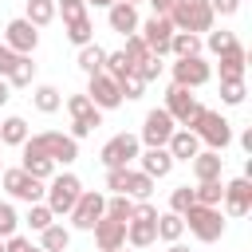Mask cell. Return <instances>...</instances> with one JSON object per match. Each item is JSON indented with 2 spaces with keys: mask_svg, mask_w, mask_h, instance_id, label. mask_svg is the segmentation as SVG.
I'll return each instance as SVG.
<instances>
[{
  "mask_svg": "<svg viewBox=\"0 0 252 252\" xmlns=\"http://www.w3.org/2000/svg\"><path fill=\"white\" fill-rule=\"evenodd\" d=\"M32 28H43L55 20V0H28V16H24Z\"/></svg>",
  "mask_w": 252,
  "mask_h": 252,
  "instance_id": "29",
  "label": "cell"
},
{
  "mask_svg": "<svg viewBox=\"0 0 252 252\" xmlns=\"http://www.w3.org/2000/svg\"><path fill=\"white\" fill-rule=\"evenodd\" d=\"M32 252H43V248H32Z\"/></svg>",
  "mask_w": 252,
  "mask_h": 252,
  "instance_id": "57",
  "label": "cell"
},
{
  "mask_svg": "<svg viewBox=\"0 0 252 252\" xmlns=\"http://www.w3.org/2000/svg\"><path fill=\"white\" fill-rule=\"evenodd\" d=\"M98 126H102L98 110H94V114H87V118H75V122H71V138L79 142V138H87V134H91V130H98Z\"/></svg>",
  "mask_w": 252,
  "mask_h": 252,
  "instance_id": "39",
  "label": "cell"
},
{
  "mask_svg": "<svg viewBox=\"0 0 252 252\" xmlns=\"http://www.w3.org/2000/svg\"><path fill=\"white\" fill-rule=\"evenodd\" d=\"M32 79H35L32 55H16V63H12V71H8V87H32Z\"/></svg>",
  "mask_w": 252,
  "mask_h": 252,
  "instance_id": "27",
  "label": "cell"
},
{
  "mask_svg": "<svg viewBox=\"0 0 252 252\" xmlns=\"http://www.w3.org/2000/svg\"><path fill=\"white\" fill-rule=\"evenodd\" d=\"M122 4H138V0H122Z\"/></svg>",
  "mask_w": 252,
  "mask_h": 252,
  "instance_id": "56",
  "label": "cell"
},
{
  "mask_svg": "<svg viewBox=\"0 0 252 252\" xmlns=\"http://www.w3.org/2000/svg\"><path fill=\"white\" fill-rule=\"evenodd\" d=\"M181 220H185V224H189V232H193L197 240H205V244H213V240H220V236H224L220 209H209V205H189Z\"/></svg>",
  "mask_w": 252,
  "mask_h": 252,
  "instance_id": "3",
  "label": "cell"
},
{
  "mask_svg": "<svg viewBox=\"0 0 252 252\" xmlns=\"http://www.w3.org/2000/svg\"><path fill=\"white\" fill-rule=\"evenodd\" d=\"M189 126H193V134H197L201 142H209L217 154H220V150L232 142V126H228V122H224L217 110H209V106H201V110H197V118H193Z\"/></svg>",
  "mask_w": 252,
  "mask_h": 252,
  "instance_id": "2",
  "label": "cell"
},
{
  "mask_svg": "<svg viewBox=\"0 0 252 252\" xmlns=\"http://www.w3.org/2000/svg\"><path fill=\"white\" fill-rule=\"evenodd\" d=\"M122 193H126V197L146 201V197L154 193V177H146L142 169H126V185H122Z\"/></svg>",
  "mask_w": 252,
  "mask_h": 252,
  "instance_id": "25",
  "label": "cell"
},
{
  "mask_svg": "<svg viewBox=\"0 0 252 252\" xmlns=\"http://www.w3.org/2000/svg\"><path fill=\"white\" fill-rule=\"evenodd\" d=\"M165 150H169L173 161H193V158L201 154V138H197L193 130H173V138L165 142Z\"/></svg>",
  "mask_w": 252,
  "mask_h": 252,
  "instance_id": "17",
  "label": "cell"
},
{
  "mask_svg": "<svg viewBox=\"0 0 252 252\" xmlns=\"http://www.w3.org/2000/svg\"><path fill=\"white\" fill-rule=\"evenodd\" d=\"M106 217H114V220H130L134 217V197H126V193H114L110 201H106Z\"/></svg>",
  "mask_w": 252,
  "mask_h": 252,
  "instance_id": "35",
  "label": "cell"
},
{
  "mask_svg": "<svg viewBox=\"0 0 252 252\" xmlns=\"http://www.w3.org/2000/svg\"><path fill=\"white\" fill-rule=\"evenodd\" d=\"M12 63H16V55H12V51L0 43V75H8V71H12Z\"/></svg>",
  "mask_w": 252,
  "mask_h": 252,
  "instance_id": "50",
  "label": "cell"
},
{
  "mask_svg": "<svg viewBox=\"0 0 252 252\" xmlns=\"http://www.w3.org/2000/svg\"><path fill=\"white\" fill-rule=\"evenodd\" d=\"M32 102H35V110H43V114H55L59 106H63V98H59V91L55 87H35V94H32Z\"/></svg>",
  "mask_w": 252,
  "mask_h": 252,
  "instance_id": "31",
  "label": "cell"
},
{
  "mask_svg": "<svg viewBox=\"0 0 252 252\" xmlns=\"http://www.w3.org/2000/svg\"><path fill=\"white\" fill-rule=\"evenodd\" d=\"M224 205H228L232 217H244V213L252 209V181H248V177L228 181V185H224Z\"/></svg>",
  "mask_w": 252,
  "mask_h": 252,
  "instance_id": "16",
  "label": "cell"
},
{
  "mask_svg": "<svg viewBox=\"0 0 252 252\" xmlns=\"http://www.w3.org/2000/svg\"><path fill=\"white\" fill-rule=\"evenodd\" d=\"M0 252H4V244H0Z\"/></svg>",
  "mask_w": 252,
  "mask_h": 252,
  "instance_id": "58",
  "label": "cell"
},
{
  "mask_svg": "<svg viewBox=\"0 0 252 252\" xmlns=\"http://www.w3.org/2000/svg\"><path fill=\"white\" fill-rule=\"evenodd\" d=\"M35 43H39V28H32L28 20H12V24L4 28V47H8L12 55H32Z\"/></svg>",
  "mask_w": 252,
  "mask_h": 252,
  "instance_id": "9",
  "label": "cell"
},
{
  "mask_svg": "<svg viewBox=\"0 0 252 252\" xmlns=\"http://www.w3.org/2000/svg\"><path fill=\"white\" fill-rule=\"evenodd\" d=\"M169 39H173V24H169L165 16H154V20H146V24H142V43H146L158 59L169 51Z\"/></svg>",
  "mask_w": 252,
  "mask_h": 252,
  "instance_id": "13",
  "label": "cell"
},
{
  "mask_svg": "<svg viewBox=\"0 0 252 252\" xmlns=\"http://www.w3.org/2000/svg\"><path fill=\"white\" fill-rule=\"evenodd\" d=\"M87 98H91L94 110H114V106H122L118 79H110L106 71H102V75H91V91H87Z\"/></svg>",
  "mask_w": 252,
  "mask_h": 252,
  "instance_id": "10",
  "label": "cell"
},
{
  "mask_svg": "<svg viewBox=\"0 0 252 252\" xmlns=\"http://www.w3.org/2000/svg\"><path fill=\"white\" fill-rule=\"evenodd\" d=\"M16 224H20L16 209H12L8 201H0V236H16Z\"/></svg>",
  "mask_w": 252,
  "mask_h": 252,
  "instance_id": "42",
  "label": "cell"
},
{
  "mask_svg": "<svg viewBox=\"0 0 252 252\" xmlns=\"http://www.w3.org/2000/svg\"><path fill=\"white\" fill-rule=\"evenodd\" d=\"M110 79H122V75H130L134 71V63H130V55L126 51H106V67H102Z\"/></svg>",
  "mask_w": 252,
  "mask_h": 252,
  "instance_id": "36",
  "label": "cell"
},
{
  "mask_svg": "<svg viewBox=\"0 0 252 252\" xmlns=\"http://www.w3.org/2000/svg\"><path fill=\"white\" fill-rule=\"evenodd\" d=\"M126 240H130L134 248L154 244V240H158V220H138V217H130V220H126Z\"/></svg>",
  "mask_w": 252,
  "mask_h": 252,
  "instance_id": "23",
  "label": "cell"
},
{
  "mask_svg": "<svg viewBox=\"0 0 252 252\" xmlns=\"http://www.w3.org/2000/svg\"><path fill=\"white\" fill-rule=\"evenodd\" d=\"M209 8H213V16L220 12V16H232L236 8H240V0H209Z\"/></svg>",
  "mask_w": 252,
  "mask_h": 252,
  "instance_id": "48",
  "label": "cell"
},
{
  "mask_svg": "<svg viewBox=\"0 0 252 252\" xmlns=\"http://www.w3.org/2000/svg\"><path fill=\"white\" fill-rule=\"evenodd\" d=\"M220 165H224V158H220L217 150H205V154L193 158V173H197V181H220Z\"/></svg>",
  "mask_w": 252,
  "mask_h": 252,
  "instance_id": "22",
  "label": "cell"
},
{
  "mask_svg": "<svg viewBox=\"0 0 252 252\" xmlns=\"http://www.w3.org/2000/svg\"><path fill=\"white\" fill-rule=\"evenodd\" d=\"M0 177H4V189H8L16 201L39 205V197L47 193V189H43V181H35V177H32V173H24V169H4Z\"/></svg>",
  "mask_w": 252,
  "mask_h": 252,
  "instance_id": "7",
  "label": "cell"
},
{
  "mask_svg": "<svg viewBox=\"0 0 252 252\" xmlns=\"http://www.w3.org/2000/svg\"><path fill=\"white\" fill-rule=\"evenodd\" d=\"M43 158H51V161H75L79 158V142L71 138V134H59V130H43V134H35V138H28Z\"/></svg>",
  "mask_w": 252,
  "mask_h": 252,
  "instance_id": "4",
  "label": "cell"
},
{
  "mask_svg": "<svg viewBox=\"0 0 252 252\" xmlns=\"http://www.w3.org/2000/svg\"><path fill=\"white\" fill-rule=\"evenodd\" d=\"M67 110H71V118H87V114H94V106H91L87 94H71V98H67Z\"/></svg>",
  "mask_w": 252,
  "mask_h": 252,
  "instance_id": "45",
  "label": "cell"
},
{
  "mask_svg": "<svg viewBox=\"0 0 252 252\" xmlns=\"http://www.w3.org/2000/svg\"><path fill=\"white\" fill-rule=\"evenodd\" d=\"M28 224H32L35 232H43L47 224H55V217H51V209H47V205H32V209H28Z\"/></svg>",
  "mask_w": 252,
  "mask_h": 252,
  "instance_id": "40",
  "label": "cell"
},
{
  "mask_svg": "<svg viewBox=\"0 0 252 252\" xmlns=\"http://www.w3.org/2000/svg\"><path fill=\"white\" fill-rule=\"evenodd\" d=\"M165 20L173 24V32H213V8L209 0H173V8L165 12Z\"/></svg>",
  "mask_w": 252,
  "mask_h": 252,
  "instance_id": "1",
  "label": "cell"
},
{
  "mask_svg": "<svg viewBox=\"0 0 252 252\" xmlns=\"http://www.w3.org/2000/svg\"><path fill=\"white\" fill-rule=\"evenodd\" d=\"M220 98H224L228 106L244 102V83H220Z\"/></svg>",
  "mask_w": 252,
  "mask_h": 252,
  "instance_id": "46",
  "label": "cell"
},
{
  "mask_svg": "<svg viewBox=\"0 0 252 252\" xmlns=\"http://www.w3.org/2000/svg\"><path fill=\"white\" fill-rule=\"evenodd\" d=\"M169 169H173V158H169L165 146H154V150L142 154V173H146V177H165Z\"/></svg>",
  "mask_w": 252,
  "mask_h": 252,
  "instance_id": "21",
  "label": "cell"
},
{
  "mask_svg": "<svg viewBox=\"0 0 252 252\" xmlns=\"http://www.w3.org/2000/svg\"><path fill=\"white\" fill-rule=\"evenodd\" d=\"M102 165L106 169H130V161L138 158V138L134 134H114L106 146H102Z\"/></svg>",
  "mask_w": 252,
  "mask_h": 252,
  "instance_id": "6",
  "label": "cell"
},
{
  "mask_svg": "<svg viewBox=\"0 0 252 252\" xmlns=\"http://www.w3.org/2000/svg\"><path fill=\"white\" fill-rule=\"evenodd\" d=\"M169 51H173L177 59L201 55V35H193V32H173V39H169Z\"/></svg>",
  "mask_w": 252,
  "mask_h": 252,
  "instance_id": "26",
  "label": "cell"
},
{
  "mask_svg": "<svg viewBox=\"0 0 252 252\" xmlns=\"http://www.w3.org/2000/svg\"><path fill=\"white\" fill-rule=\"evenodd\" d=\"M102 67H106V51L98 47V43H87V47H79V71L91 79V75H102Z\"/></svg>",
  "mask_w": 252,
  "mask_h": 252,
  "instance_id": "24",
  "label": "cell"
},
{
  "mask_svg": "<svg viewBox=\"0 0 252 252\" xmlns=\"http://www.w3.org/2000/svg\"><path fill=\"white\" fill-rule=\"evenodd\" d=\"M189 205H197V201H193V189H189V185H181V189H173V193H169V213L185 217V209H189Z\"/></svg>",
  "mask_w": 252,
  "mask_h": 252,
  "instance_id": "37",
  "label": "cell"
},
{
  "mask_svg": "<svg viewBox=\"0 0 252 252\" xmlns=\"http://www.w3.org/2000/svg\"><path fill=\"white\" fill-rule=\"evenodd\" d=\"M181 232H185V220H181L177 213H158V236H161V240L173 244Z\"/></svg>",
  "mask_w": 252,
  "mask_h": 252,
  "instance_id": "32",
  "label": "cell"
},
{
  "mask_svg": "<svg viewBox=\"0 0 252 252\" xmlns=\"http://www.w3.org/2000/svg\"><path fill=\"white\" fill-rule=\"evenodd\" d=\"M39 236H43V252H63V248L71 244V232H67L63 224H47Z\"/></svg>",
  "mask_w": 252,
  "mask_h": 252,
  "instance_id": "33",
  "label": "cell"
},
{
  "mask_svg": "<svg viewBox=\"0 0 252 252\" xmlns=\"http://www.w3.org/2000/svg\"><path fill=\"white\" fill-rule=\"evenodd\" d=\"M150 4H154V16H165L173 8V0H150Z\"/></svg>",
  "mask_w": 252,
  "mask_h": 252,
  "instance_id": "51",
  "label": "cell"
},
{
  "mask_svg": "<svg viewBox=\"0 0 252 252\" xmlns=\"http://www.w3.org/2000/svg\"><path fill=\"white\" fill-rule=\"evenodd\" d=\"M169 252H189V248H181V244H169Z\"/></svg>",
  "mask_w": 252,
  "mask_h": 252,
  "instance_id": "55",
  "label": "cell"
},
{
  "mask_svg": "<svg viewBox=\"0 0 252 252\" xmlns=\"http://www.w3.org/2000/svg\"><path fill=\"white\" fill-rule=\"evenodd\" d=\"M220 197H224V185L220 181H197V189H193V201L197 205H209V209H217Z\"/></svg>",
  "mask_w": 252,
  "mask_h": 252,
  "instance_id": "30",
  "label": "cell"
},
{
  "mask_svg": "<svg viewBox=\"0 0 252 252\" xmlns=\"http://www.w3.org/2000/svg\"><path fill=\"white\" fill-rule=\"evenodd\" d=\"M20 169H24V173H32L35 181H47V177L55 173V161H51V158H43L32 142H24V165H20Z\"/></svg>",
  "mask_w": 252,
  "mask_h": 252,
  "instance_id": "18",
  "label": "cell"
},
{
  "mask_svg": "<svg viewBox=\"0 0 252 252\" xmlns=\"http://www.w3.org/2000/svg\"><path fill=\"white\" fill-rule=\"evenodd\" d=\"M83 4H94V8H110V4H118V0H83Z\"/></svg>",
  "mask_w": 252,
  "mask_h": 252,
  "instance_id": "53",
  "label": "cell"
},
{
  "mask_svg": "<svg viewBox=\"0 0 252 252\" xmlns=\"http://www.w3.org/2000/svg\"><path fill=\"white\" fill-rule=\"evenodd\" d=\"M71 4H83V0H55V8H71Z\"/></svg>",
  "mask_w": 252,
  "mask_h": 252,
  "instance_id": "54",
  "label": "cell"
},
{
  "mask_svg": "<svg viewBox=\"0 0 252 252\" xmlns=\"http://www.w3.org/2000/svg\"><path fill=\"white\" fill-rule=\"evenodd\" d=\"M122 185H126V169H106V189L122 193Z\"/></svg>",
  "mask_w": 252,
  "mask_h": 252,
  "instance_id": "47",
  "label": "cell"
},
{
  "mask_svg": "<svg viewBox=\"0 0 252 252\" xmlns=\"http://www.w3.org/2000/svg\"><path fill=\"white\" fill-rule=\"evenodd\" d=\"M142 87H146V83H142V79H138L134 71L118 79V91H122V98H138V94H142Z\"/></svg>",
  "mask_w": 252,
  "mask_h": 252,
  "instance_id": "44",
  "label": "cell"
},
{
  "mask_svg": "<svg viewBox=\"0 0 252 252\" xmlns=\"http://www.w3.org/2000/svg\"><path fill=\"white\" fill-rule=\"evenodd\" d=\"M91 35H94V24H91L87 16H79V20H67V39H71V43L87 47V43H91Z\"/></svg>",
  "mask_w": 252,
  "mask_h": 252,
  "instance_id": "34",
  "label": "cell"
},
{
  "mask_svg": "<svg viewBox=\"0 0 252 252\" xmlns=\"http://www.w3.org/2000/svg\"><path fill=\"white\" fill-rule=\"evenodd\" d=\"M244 63H248V55H244L240 43H236L232 51H224V55H220V83H240V79H244Z\"/></svg>",
  "mask_w": 252,
  "mask_h": 252,
  "instance_id": "20",
  "label": "cell"
},
{
  "mask_svg": "<svg viewBox=\"0 0 252 252\" xmlns=\"http://www.w3.org/2000/svg\"><path fill=\"white\" fill-rule=\"evenodd\" d=\"M173 130H177V126H173V118H169L165 110H150V114H146V126H142V142H146L150 150H154V146H165V142L173 138Z\"/></svg>",
  "mask_w": 252,
  "mask_h": 252,
  "instance_id": "14",
  "label": "cell"
},
{
  "mask_svg": "<svg viewBox=\"0 0 252 252\" xmlns=\"http://www.w3.org/2000/svg\"><path fill=\"white\" fill-rule=\"evenodd\" d=\"M102 217H106V197H102V193H79V201H75V209H71V224L91 232Z\"/></svg>",
  "mask_w": 252,
  "mask_h": 252,
  "instance_id": "8",
  "label": "cell"
},
{
  "mask_svg": "<svg viewBox=\"0 0 252 252\" xmlns=\"http://www.w3.org/2000/svg\"><path fill=\"white\" fill-rule=\"evenodd\" d=\"M209 63L201 59V55H189V59H177L173 63V87H185V91H193V87H201V83H209Z\"/></svg>",
  "mask_w": 252,
  "mask_h": 252,
  "instance_id": "12",
  "label": "cell"
},
{
  "mask_svg": "<svg viewBox=\"0 0 252 252\" xmlns=\"http://www.w3.org/2000/svg\"><path fill=\"white\" fill-rule=\"evenodd\" d=\"M0 142H8V146H24V142H28V122L16 118V114L4 118V122H0Z\"/></svg>",
  "mask_w": 252,
  "mask_h": 252,
  "instance_id": "28",
  "label": "cell"
},
{
  "mask_svg": "<svg viewBox=\"0 0 252 252\" xmlns=\"http://www.w3.org/2000/svg\"><path fill=\"white\" fill-rule=\"evenodd\" d=\"M173 122H181L185 130H189V122L197 118V110H201V102L185 91V87H169V94H165V106H161Z\"/></svg>",
  "mask_w": 252,
  "mask_h": 252,
  "instance_id": "11",
  "label": "cell"
},
{
  "mask_svg": "<svg viewBox=\"0 0 252 252\" xmlns=\"http://www.w3.org/2000/svg\"><path fill=\"white\" fill-rule=\"evenodd\" d=\"M134 75H138L142 83H154V79L161 75V59H158V55H150V59H142V63L134 67Z\"/></svg>",
  "mask_w": 252,
  "mask_h": 252,
  "instance_id": "41",
  "label": "cell"
},
{
  "mask_svg": "<svg viewBox=\"0 0 252 252\" xmlns=\"http://www.w3.org/2000/svg\"><path fill=\"white\" fill-rule=\"evenodd\" d=\"M79 193H83V185H79L75 173H59V177H51V185H47V209H51V217L71 213L75 201H79Z\"/></svg>",
  "mask_w": 252,
  "mask_h": 252,
  "instance_id": "5",
  "label": "cell"
},
{
  "mask_svg": "<svg viewBox=\"0 0 252 252\" xmlns=\"http://www.w3.org/2000/svg\"><path fill=\"white\" fill-rule=\"evenodd\" d=\"M232 47H236V35H232V32H213V35H209V51L224 55V51H232Z\"/></svg>",
  "mask_w": 252,
  "mask_h": 252,
  "instance_id": "43",
  "label": "cell"
},
{
  "mask_svg": "<svg viewBox=\"0 0 252 252\" xmlns=\"http://www.w3.org/2000/svg\"><path fill=\"white\" fill-rule=\"evenodd\" d=\"M91 232H94L98 252H122V244H126V224H122V220H114V217H102Z\"/></svg>",
  "mask_w": 252,
  "mask_h": 252,
  "instance_id": "15",
  "label": "cell"
},
{
  "mask_svg": "<svg viewBox=\"0 0 252 252\" xmlns=\"http://www.w3.org/2000/svg\"><path fill=\"white\" fill-rule=\"evenodd\" d=\"M122 51L130 55V63H134V67H138L142 59H150V55H154V51L142 43V35H126V47H122Z\"/></svg>",
  "mask_w": 252,
  "mask_h": 252,
  "instance_id": "38",
  "label": "cell"
},
{
  "mask_svg": "<svg viewBox=\"0 0 252 252\" xmlns=\"http://www.w3.org/2000/svg\"><path fill=\"white\" fill-rule=\"evenodd\" d=\"M12 98V87H8V79H0V106Z\"/></svg>",
  "mask_w": 252,
  "mask_h": 252,
  "instance_id": "52",
  "label": "cell"
},
{
  "mask_svg": "<svg viewBox=\"0 0 252 252\" xmlns=\"http://www.w3.org/2000/svg\"><path fill=\"white\" fill-rule=\"evenodd\" d=\"M110 28L118 32V35H138V12H134V4H110Z\"/></svg>",
  "mask_w": 252,
  "mask_h": 252,
  "instance_id": "19",
  "label": "cell"
},
{
  "mask_svg": "<svg viewBox=\"0 0 252 252\" xmlns=\"http://www.w3.org/2000/svg\"><path fill=\"white\" fill-rule=\"evenodd\" d=\"M4 252H32V244H28L24 236H8V244H4Z\"/></svg>",
  "mask_w": 252,
  "mask_h": 252,
  "instance_id": "49",
  "label": "cell"
}]
</instances>
